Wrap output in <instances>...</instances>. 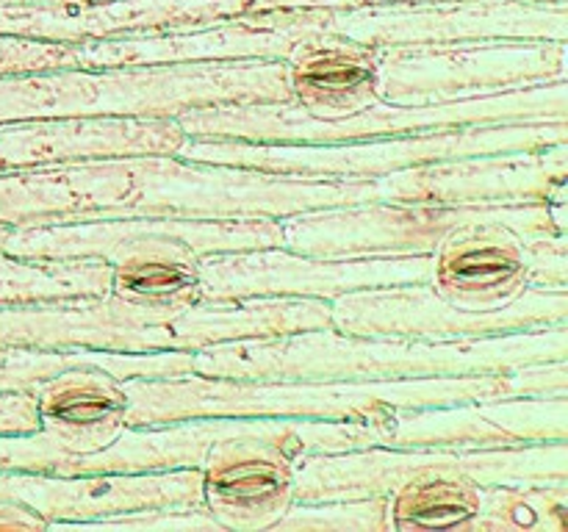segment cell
Instances as JSON below:
<instances>
[{"label": "cell", "instance_id": "cell-16", "mask_svg": "<svg viewBox=\"0 0 568 532\" xmlns=\"http://www.w3.org/2000/svg\"><path fill=\"white\" fill-rule=\"evenodd\" d=\"M375 200L430 205H508L568 197V142L536 150L427 161L369 177Z\"/></svg>", "mask_w": 568, "mask_h": 532}, {"label": "cell", "instance_id": "cell-9", "mask_svg": "<svg viewBox=\"0 0 568 532\" xmlns=\"http://www.w3.org/2000/svg\"><path fill=\"white\" fill-rule=\"evenodd\" d=\"M433 255L430 286L460 308L494 310L530 288H568V197L486 205Z\"/></svg>", "mask_w": 568, "mask_h": 532}, {"label": "cell", "instance_id": "cell-13", "mask_svg": "<svg viewBox=\"0 0 568 532\" xmlns=\"http://www.w3.org/2000/svg\"><path fill=\"white\" fill-rule=\"evenodd\" d=\"M558 321H568V288H530L516 303L494 310L460 308L430 283L358 288L331 303V327L336 330L419 341L499 336Z\"/></svg>", "mask_w": 568, "mask_h": 532}, {"label": "cell", "instance_id": "cell-23", "mask_svg": "<svg viewBox=\"0 0 568 532\" xmlns=\"http://www.w3.org/2000/svg\"><path fill=\"white\" fill-rule=\"evenodd\" d=\"M114 286V269L98 258H17L0 249V305L89 297Z\"/></svg>", "mask_w": 568, "mask_h": 532}, {"label": "cell", "instance_id": "cell-27", "mask_svg": "<svg viewBox=\"0 0 568 532\" xmlns=\"http://www.w3.org/2000/svg\"><path fill=\"white\" fill-rule=\"evenodd\" d=\"M83 530H139V532H222V524L205 504L186 508H142L87 524Z\"/></svg>", "mask_w": 568, "mask_h": 532}, {"label": "cell", "instance_id": "cell-12", "mask_svg": "<svg viewBox=\"0 0 568 532\" xmlns=\"http://www.w3.org/2000/svg\"><path fill=\"white\" fill-rule=\"evenodd\" d=\"M327 31L369 48L483 39L568 42V6L532 0H397L327 9Z\"/></svg>", "mask_w": 568, "mask_h": 532}, {"label": "cell", "instance_id": "cell-30", "mask_svg": "<svg viewBox=\"0 0 568 532\" xmlns=\"http://www.w3.org/2000/svg\"><path fill=\"white\" fill-rule=\"evenodd\" d=\"M9 231H11V227L0 225V249H3V242H6V236H9Z\"/></svg>", "mask_w": 568, "mask_h": 532}, {"label": "cell", "instance_id": "cell-5", "mask_svg": "<svg viewBox=\"0 0 568 532\" xmlns=\"http://www.w3.org/2000/svg\"><path fill=\"white\" fill-rule=\"evenodd\" d=\"M281 244V219L87 216L11 227L3 253L17 258H98L114 269L111 288L161 297L192 288L203 255Z\"/></svg>", "mask_w": 568, "mask_h": 532}, {"label": "cell", "instance_id": "cell-21", "mask_svg": "<svg viewBox=\"0 0 568 532\" xmlns=\"http://www.w3.org/2000/svg\"><path fill=\"white\" fill-rule=\"evenodd\" d=\"M189 133L175 116H42L0 122V172L139 155H178Z\"/></svg>", "mask_w": 568, "mask_h": 532}, {"label": "cell", "instance_id": "cell-19", "mask_svg": "<svg viewBox=\"0 0 568 532\" xmlns=\"http://www.w3.org/2000/svg\"><path fill=\"white\" fill-rule=\"evenodd\" d=\"M0 499L26 504L48 521V530H83L87 524L142 508L203 504V471H100V474H33L0 471Z\"/></svg>", "mask_w": 568, "mask_h": 532}, {"label": "cell", "instance_id": "cell-10", "mask_svg": "<svg viewBox=\"0 0 568 532\" xmlns=\"http://www.w3.org/2000/svg\"><path fill=\"white\" fill-rule=\"evenodd\" d=\"M558 142H568V122H488V125H455L438 127V131L336 144L189 139L178 150V155L189 161L253 166V170L286 172V175L369 181V177L388 175V172L405 170V166L427 164V161L477 153H508V150H536Z\"/></svg>", "mask_w": 568, "mask_h": 532}, {"label": "cell", "instance_id": "cell-17", "mask_svg": "<svg viewBox=\"0 0 568 532\" xmlns=\"http://www.w3.org/2000/svg\"><path fill=\"white\" fill-rule=\"evenodd\" d=\"M486 205H430L369 200L355 205L303 211L281 219L283 244L320 258H397L433 255L438 244L475 219Z\"/></svg>", "mask_w": 568, "mask_h": 532}, {"label": "cell", "instance_id": "cell-28", "mask_svg": "<svg viewBox=\"0 0 568 532\" xmlns=\"http://www.w3.org/2000/svg\"><path fill=\"white\" fill-rule=\"evenodd\" d=\"M39 430V405L33 391H0V432Z\"/></svg>", "mask_w": 568, "mask_h": 532}, {"label": "cell", "instance_id": "cell-29", "mask_svg": "<svg viewBox=\"0 0 568 532\" xmlns=\"http://www.w3.org/2000/svg\"><path fill=\"white\" fill-rule=\"evenodd\" d=\"M48 521L28 510L26 504L0 499V532H44Z\"/></svg>", "mask_w": 568, "mask_h": 532}, {"label": "cell", "instance_id": "cell-2", "mask_svg": "<svg viewBox=\"0 0 568 532\" xmlns=\"http://www.w3.org/2000/svg\"><path fill=\"white\" fill-rule=\"evenodd\" d=\"M125 424L150 427L192 416H275V419H369L392 408H427L469 399L568 391V360L516 366L483 375L405 380H231V377H133L120 380Z\"/></svg>", "mask_w": 568, "mask_h": 532}, {"label": "cell", "instance_id": "cell-22", "mask_svg": "<svg viewBox=\"0 0 568 532\" xmlns=\"http://www.w3.org/2000/svg\"><path fill=\"white\" fill-rule=\"evenodd\" d=\"M39 427L55 438L67 458L98 452L125 430V393L120 377L98 366H75L31 388Z\"/></svg>", "mask_w": 568, "mask_h": 532}, {"label": "cell", "instance_id": "cell-24", "mask_svg": "<svg viewBox=\"0 0 568 532\" xmlns=\"http://www.w3.org/2000/svg\"><path fill=\"white\" fill-rule=\"evenodd\" d=\"M568 480L541 485H486L471 532H566Z\"/></svg>", "mask_w": 568, "mask_h": 532}, {"label": "cell", "instance_id": "cell-26", "mask_svg": "<svg viewBox=\"0 0 568 532\" xmlns=\"http://www.w3.org/2000/svg\"><path fill=\"white\" fill-rule=\"evenodd\" d=\"M275 532H392L388 497L292 502L272 526Z\"/></svg>", "mask_w": 568, "mask_h": 532}, {"label": "cell", "instance_id": "cell-25", "mask_svg": "<svg viewBox=\"0 0 568 532\" xmlns=\"http://www.w3.org/2000/svg\"><path fill=\"white\" fill-rule=\"evenodd\" d=\"M486 485L475 482H425L388 497L392 530H469L483 504Z\"/></svg>", "mask_w": 568, "mask_h": 532}, {"label": "cell", "instance_id": "cell-14", "mask_svg": "<svg viewBox=\"0 0 568 532\" xmlns=\"http://www.w3.org/2000/svg\"><path fill=\"white\" fill-rule=\"evenodd\" d=\"M436 255L397 258H320L286 247H255L203 255L194 272L197 299L308 297L327 299L358 288L430 283Z\"/></svg>", "mask_w": 568, "mask_h": 532}, {"label": "cell", "instance_id": "cell-20", "mask_svg": "<svg viewBox=\"0 0 568 532\" xmlns=\"http://www.w3.org/2000/svg\"><path fill=\"white\" fill-rule=\"evenodd\" d=\"M272 9L277 0H0V33L78 44Z\"/></svg>", "mask_w": 568, "mask_h": 532}, {"label": "cell", "instance_id": "cell-4", "mask_svg": "<svg viewBox=\"0 0 568 532\" xmlns=\"http://www.w3.org/2000/svg\"><path fill=\"white\" fill-rule=\"evenodd\" d=\"M294 100L286 61L61 66L0 75V122L42 116H178L227 103Z\"/></svg>", "mask_w": 568, "mask_h": 532}, {"label": "cell", "instance_id": "cell-3", "mask_svg": "<svg viewBox=\"0 0 568 532\" xmlns=\"http://www.w3.org/2000/svg\"><path fill=\"white\" fill-rule=\"evenodd\" d=\"M549 360H568V321L458 341L353 336L316 327L203 347L192 352V371L231 380H405L483 375Z\"/></svg>", "mask_w": 568, "mask_h": 532}, {"label": "cell", "instance_id": "cell-18", "mask_svg": "<svg viewBox=\"0 0 568 532\" xmlns=\"http://www.w3.org/2000/svg\"><path fill=\"white\" fill-rule=\"evenodd\" d=\"M383 447H514L568 438V391L469 399L369 416Z\"/></svg>", "mask_w": 568, "mask_h": 532}, {"label": "cell", "instance_id": "cell-6", "mask_svg": "<svg viewBox=\"0 0 568 532\" xmlns=\"http://www.w3.org/2000/svg\"><path fill=\"white\" fill-rule=\"evenodd\" d=\"M189 139H233L266 144H336L403 136L455 125L488 122H568V81L508 89L453 103L399 105L377 100L344 116L322 120L294 100L283 103H227L183 111L175 116Z\"/></svg>", "mask_w": 568, "mask_h": 532}, {"label": "cell", "instance_id": "cell-15", "mask_svg": "<svg viewBox=\"0 0 568 532\" xmlns=\"http://www.w3.org/2000/svg\"><path fill=\"white\" fill-rule=\"evenodd\" d=\"M327 31V9H272L194 28L128 33L72 44L75 64L98 66L203 64V61H288Z\"/></svg>", "mask_w": 568, "mask_h": 532}, {"label": "cell", "instance_id": "cell-8", "mask_svg": "<svg viewBox=\"0 0 568 532\" xmlns=\"http://www.w3.org/2000/svg\"><path fill=\"white\" fill-rule=\"evenodd\" d=\"M541 485L568 480V438L514 447H372L300 454L292 463L294 502L394 497L425 482Z\"/></svg>", "mask_w": 568, "mask_h": 532}, {"label": "cell", "instance_id": "cell-7", "mask_svg": "<svg viewBox=\"0 0 568 532\" xmlns=\"http://www.w3.org/2000/svg\"><path fill=\"white\" fill-rule=\"evenodd\" d=\"M125 194L105 216L178 219H286L314 208L375 200L372 181L308 177L183 155L122 158Z\"/></svg>", "mask_w": 568, "mask_h": 532}, {"label": "cell", "instance_id": "cell-1", "mask_svg": "<svg viewBox=\"0 0 568 532\" xmlns=\"http://www.w3.org/2000/svg\"><path fill=\"white\" fill-rule=\"evenodd\" d=\"M331 327V303L308 297L197 299L178 294H125L0 305V347L98 349V352H197L242 338Z\"/></svg>", "mask_w": 568, "mask_h": 532}, {"label": "cell", "instance_id": "cell-11", "mask_svg": "<svg viewBox=\"0 0 568 532\" xmlns=\"http://www.w3.org/2000/svg\"><path fill=\"white\" fill-rule=\"evenodd\" d=\"M568 81V42L483 39L377 48V98L399 105L453 103L536 83Z\"/></svg>", "mask_w": 568, "mask_h": 532}]
</instances>
